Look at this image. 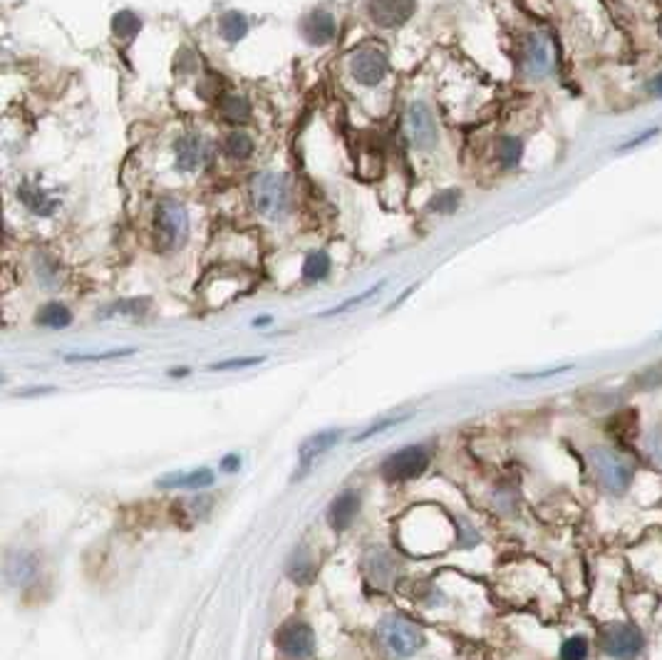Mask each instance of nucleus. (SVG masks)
<instances>
[{
  "label": "nucleus",
  "mask_w": 662,
  "mask_h": 660,
  "mask_svg": "<svg viewBox=\"0 0 662 660\" xmlns=\"http://www.w3.org/2000/svg\"><path fill=\"white\" fill-rule=\"evenodd\" d=\"M248 199L253 211L268 221H283L293 209L291 181L281 172L263 169L248 179Z\"/></svg>",
  "instance_id": "obj_1"
},
{
  "label": "nucleus",
  "mask_w": 662,
  "mask_h": 660,
  "mask_svg": "<svg viewBox=\"0 0 662 660\" xmlns=\"http://www.w3.org/2000/svg\"><path fill=\"white\" fill-rule=\"evenodd\" d=\"M191 233V219L181 201L164 197L157 201L152 214V239L159 253L179 251L187 246Z\"/></svg>",
  "instance_id": "obj_2"
},
{
  "label": "nucleus",
  "mask_w": 662,
  "mask_h": 660,
  "mask_svg": "<svg viewBox=\"0 0 662 660\" xmlns=\"http://www.w3.org/2000/svg\"><path fill=\"white\" fill-rule=\"evenodd\" d=\"M518 70L528 80H544L556 70V45L546 31H528L518 40L516 50Z\"/></svg>",
  "instance_id": "obj_3"
},
{
  "label": "nucleus",
  "mask_w": 662,
  "mask_h": 660,
  "mask_svg": "<svg viewBox=\"0 0 662 660\" xmlns=\"http://www.w3.org/2000/svg\"><path fill=\"white\" fill-rule=\"evenodd\" d=\"M378 640L385 646L389 656L395 658H410L417 650L424 648V630L405 619L400 613H392L379 620L378 626Z\"/></svg>",
  "instance_id": "obj_4"
},
{
  "label": "nucleus",
  "mask_w": 662,
  "mask_h": 660,
  "mask_svg": "<svg viewBox=\"0 0 662 660\" xmlns=\"http://www.w3.org/2000/svg\"><path fill=\"white\" fill-rule=\"evenodd\" d=\"M590 464H593L596 477H598L600 487L605 492L615 494V497L628 492L632 477H635V467L623 457L621 452L610 450V447H593L590 450Z\"/></svg>",
  "instance_id": "obj_5"
},
{
  "label": "nucleus",
  "mask_w": 662,
  "mask_h": 660,
  "mask_svg": "<svg viewBox=\"0 0 662 660\" xmlns=\"http://www.w3.org/2000/svg\"><path fill=\"white\" fill-rule=\"evenodd\" d=\"M347 73L360 87H379L389 75L388 50L375 42L360 45L358 50L347 57Z\"/></svg>",
  "instance_id": "obj_6"
},
{
  "label": "nucleus",
  "mask_w": 662,
  "mask_h": 660,
  "mask_svg": "<svg viewBox=\"0 0 662 660\" xmlns=\"http://www.w3.org/2000/svg\"><path fill=\"white\" fill-rule=\"evenodd\" d=\"M171 157L179 174H201L213 164L216 152L201 132H187L171 142Z\"/></svg>",
  "instance_id": "obj_7"
},
{
  "label": "nucleus",
  "mask_w": 662,
  "mask_h": 660,
  "mask_svg": "<svg viewBox=\"0 0 662 660\" xmlns=\"http://www.w3.org/2000/svg\"><path fill=\"white\" fill-rule=\"evenodd\" d=\"M405 139L417 152H431L440 142L437 117L427 100H412L405 110Z\"/></svg>",
  "instance_id": "obj_8"
},
{
  "label": "nucleus",
  "mask_w": 662,
  "mask_h": 660,
  "mask_svg": "<svg viewBox=\"0 0 662 660\" xmlns=\"http://www.w3.org/2000/svg\"><path fill=\"white\" fill-rule=\"evenodd\" d=\"M430 467V452L422 444H410L400 452H392L388 460L382 462L379 474L382 480L389 484L397 482H412L424 474V470Z\"/></svg>",
  "instance_id": "obj_9"
},
{
  "label": "nucleus",
  "mask_w": 662,
  "mask_h": 660,
  "mask_svg": "<svg viewBox=\"0 0 662 660\" xmlns=\"http://www.w3.org/2000/svg\"><path fill=\"white\" fill-rule=\"evenodd\" d=\"M645 648L640 629L628 623H613L600 630V650L613 660H635Z\"/></svg>",
  "instance_id": "obj_10"
},
{
  "label": "nucleus",
  "mask_w": 662,
  "mask_h": 660,
  "mask_svg": "<svg viewBox=\"0 0 662 660\" xmlns=\"http://www.w3.org/2000/svg\"><path fill=\"white\" fill-rule=\"evenodd\" d=\"M275 646L291 660H305L316 653V633L303 620H288L275 633Z\"/></svg>",
  "instance_id": "obj_11"
},
{
  "label": "nucleus",
  "mask_w": 662,
  "mask_h": 660,
  "mask_svg": "<svg viewBox=\"0 0 662 660\" xmlns=\"http://www.w3.org/2000/svg\"><path fill=\"white\" fill-rule=\"evenodd\" d=\"M414 11H417V0H368L370 21L385 31L407 22Z\"/></svg>",
  "instance_id": "obj_12"
},
{
  "label": "nucleus",
  "mask_w": 662,
  "mask_h": 660,
  "mask_svg": "<svg viewBox=\"0 0 662 660\" xmlns=\"http://www.w3.org/2000/svg\"><path fill=\"white\" fill-rule=\"evenodd\" d=\"M340 440H343V430H335V427H333V430L316 432V435H310L305 442H301V447H298V464H301V471H295L293 482H298L305 471L310 470V464H313L320 454H326L327 450H333Z\"/></svg>",
  "instance_id": "obj_13"
},
{
  "label": "nucleus",
  "mask_w": 662,
  "mask_h": 660,
  "mask_svg": "<svg viewBox=\"0 0 662 660\" xmlns=\"http://www.w3.org/2000/svg\"><path fill=\"white\" fill-rule=\"evenodd\" d=\"M337 31H340V25H337V18L330 11H313L301 21L303 40L310 42V45H318V48L330 45L335 40Z\"/></svg>",
  "instance_id": "obj_14"
},
{
  "label": "nucleus",
  "mask_w": 662,
  "mask_h": 660,
  "mask_svg": "<svg viewBox=\"0 0 662 660\" xmlns=\"http://www.w3.org/2000/svg\"><path fill=\"white\" fill-rule=\"evenodd\" d=\"M18 199L30 214L42 216V219H50V216H55V211L60 209V199L53 197L50 191H45L35 181H22L18 187Z\"/></svg>",
  "instance_id": "obj_15"
},
{
  "label": "nucleus",
  "mask_w": 662,
  "mask_h": 660,
  "mask_svg": "<svg viewBox=\"0 0 662 660\" xmlns=\"http://www.w3.org/2000/svg\"><path fill=\"white\" fill-rule=\"evenodd\" d=\"M38 568H40L38 556L32 554V551H22L21 549V551L8 554L3 574H5V581L11 586H25V584H30L32 578L38 576Z\"/></svg>",
  "instance_id": "obj_16"
},
{
  "label": "nucleus",
  "mask_w": 662,
  "mask_h": 660,
  "mask_svg": "<svg viewBox=\"0 0 662 660\" xmlns=\"http://www.w3.org/2000/svg\"><path fill=\"white\" fill-rule=\"evenodd\" d=\"M360 512V494L347 489V492L337 494L333 504L327 506V524L333 526L335 532H343L347 526L355 522V516Z\"/></svg>",
  "instance_id": "obj_17"
},
{
  "label": "nucleus",
  "mask_w": 662,
  "mask_h": 660,
  "mask_svg": "<svg viewBox=\"0 0 662 660\" xmlns=\"http://www.w3.org/2000/svg\"><path fill=\"white\" fill-rule=\"evenodd\" d=\"M219 115L226 125H248L253 119V102L241 92H223L219 97Z\"/></svg>",
  "instance_id": "obj_18"
},
{
  "label": "nucleus",
  "mask_w": 662,
  "mask_h": 660,
  "mask_svg": "<svg viewBox=\"0 0 662 660\" xmlns=\"http://www.w3.org/2000/svg\"><path fill=\"white\" fill-rule=\"evenodd\" d=\"M213 482H216L213 471L209 467H199V470L167 474V477L157 480V487L159 489H206Z\"/></svg>",
  "instance_id": "obj_19"
},
{
  "label": "nucleus",
  "mask_w": 662,
  "mask_h": 660,
  "mask_svg": "<svg viewBox=\"0 0 662 660\" xmlns=\"http://www.w3.org/2000/svg\"><path fill=\"white\" fill-rule=\"evenodd\" d=\"M524 159V139L518 135H499L494 145V162L501 172H514Z\"/></svg>",
  "instance_id": "obj_20"
},
{
  "label": "nucleus",
  "mask_w": 662,
  "mask_h": 660,
  "mask_svg": "<svg viewBox=\"0 0 662 660\" xmlns=\"http://www.w3.org/2000/svg\"><path fill=\"white\" fill-rule=\"evenodd\" d=\"M221 152H223V157L231 159V162H248L253 157V152H256V142H253V136L248 132L231 129L221 142Z\"/></svg>",
  "instance_id": "obj_21"
},
{
  "label": "nucleus",
  "mask_w": 662,
  "mask_h": 660,
  "mask_svg": "<svg viewBox=\"0 0 662 660\" xmlns=\"http://www.w3.org/2000/svg\"><path fill=\"white\" fill-rule=\"evenodd\" d=\"M330 273H333V259H330V253L323 251V249H316V251H310L303 259L301 278H303L305 283L327 281Z\"/></svg>",
  "instance_id": "obj_22"
},
{
  "label": "nucleus",
  "mask_w": 662,
  "mask_h": 660,
  "mask_svg": "<svg viewBox=\"0 0 662 660\" xmlns=\"http://www.w3.org/2000/svg\"><path fill=\"white\" fill-rule=\"evenodd\" d=\"M35 323L40 328H50V330H63L67 325H73V311L60 301H48L35 313Z\"/></svg>",
  "instance_id": "obj_23"
},
{
  "label": "nucleus",
  "mask_w": 662,
  "mask_h": 660,
  "mask_svg": "<svg viewBox=\"0 0 662 660\" xmlns=\"http://www.w3.org/2000/svg\"><path fill=\"white\" fill-rule=\"evenodd\" d=\"M248 31H251V21L243 13L226 11L219 15V32L226 42H231V45L241 42L248 35Z\"/></svg>",
  "instance_id": "obj_24"
},
{
  "label": "nucleus",
  "mask_w": 662,
  "mask_h": 660,
  "mask_svg": "<svg viewBox=\"0 0 662 660\" xmlns=\"http://www.w3.org/2000/svg\"><path fill=\"white\" fill-rule=\"evenodd\" d=\"M149 308V298H126V301H117V304L107 305L102 308L97 318H142V315L147 313Z\"/></svg>",
  "instance_id": "obj_25"
},
{
  "label": "nucleus",
  "mask_w": 662,
  "mask_h": 660,
  "mask_svg": "<svg viewBox=\"0 0 662 660\" xmlns=\"http://www.w3.org/2000/svg\"><path fill=\"white\" fill-rule=\"evenodd\" d=\"M142 18H139L137 13L135 11H129V8H125V11H119L115 13V18H112V35H115L117 40H135L137 38L139 32H142Z\"/></svg>",
  "instance_id": "obj_26"
},
{
  "label": "nucleus",
  "mask_w": 662,
  "mask_h": 660,
  "mask_svg": "<svg viewBox=\"0 0 662 660\" xmlns=\"http://www.w3.org/2000/svg\"><path fill=\"white\" fill-rule=\"evenodd\" d=\"M35 273H38V281L45 288H57L60 286V263L55 261L50 253H38L35 256Z\"/></svg>",
  "instance_id": "obj_27"
},
{
  "label": "nucleus",
  "mask_w": 662,
  "mask_h": 660,
  "mask_svg": "<svg viewBox=\"0 0 662 660\" xmlns=\"http://www.w3.org/2000/svg\"><path fill=\"white\" fill-rule=\"evenodd\" d=\"M137 353V348H115V350H105V353H67L65 363H105V360H119V357H129Z\"/></svg>",
  "instance_id": "obj_28"
},
{
  "label": "nucleus",
  "mask_w": 662,
  "mask_h": 660,
  "mask_svg": "<svg viewBox=\"0 0 662 660\" xmlns=\"http://www.w3.org/2000/svg\"><path fill=\"white\" fill-rule=\"evenodd\" d=\"M459 204H462V191L459 189H444L440 194H434V199L430 201V211L441 214V216H449V214L459 209Z\"/></svg>",
  "instance_id": "obj_29"
},
{
  "label": "nucleus",
  "mask_w": 662,
  "mask_h": 660,
  "mask_svg": "<svg viewBox=\"0 0 662 660\" xmlns=\"http://www.w3.org/2000/svg\"><path fill=\"white\" fill-rule=\"evenodd\" d=\"M382 288H385V281L375 283V286H370L368 291H362L360 295H353V298H347V301H343V304L335 305V308H327V311H323V313H320V318H333V315L347 313V311H353L355 305H362L365 301H370V298H372L375 294H379Z\"/></svg>",
  "instance_id": "obj_30"
},
{
  "label": "nucleus",
  "mask_w": 662,
  "mask_h": 660,
  "mask_svg": "<svg viewBox=\"0 0 662 660\" xmlns=\"http://www.w3.org/2000/svg\"><path fill=\"white\" fill-rule=\"evenodd\" d=\"M590 643L586 636H571L563 640V646L558 650V658L561 660H588Z\"/></svg>",
  "instance_id": "obj_31"
},
{
  "label": "nucleus",
  "mask_w": 662,
  "mask_h": 660,
  "mask_svg": "<svg viewBox=\"0 0 662 660\" xmlns=\"http://www.w3.org/2000/svg\"><path fill=\"white\" fill-rule=\"evenodd\" d=\"M288 574H291V578H295V581H303V584L310 578V574H313V564L305 559L303 551L291 559V564H288Z\"/></svg>",
  "instance_id": "obj_32"
},
{
  "label": "nucleus",
  "mask_w": 662,
  "mask_h": 660,
  "mask_svg": "<svg viewBox=\"0 0 662 660\" xmlns=\"http://www.w3.org/2000/svg\"><path fill=\"white\" fill-rule=\"evenodd\" d=\"M266 363V357H233V360H221V363H211L209 370H243V367H253Z\"/></svg>",
  "instance_id": "obj_33"
},
{
  "label": "nucleus",
  "mask_w": 662,
  "mask_h": 660,
  "mask_svg": "<svg viewBox=\"0 0 662 660\" xmlns=\"http://www.w3.org/2000/svg\"><path fill=\"white\" fill-rule=\"evenodd\" d=\"M407 418H392V419H382V422H378V425H370L368 430L365 432H360L358 437L353 442H365L370 440V437H375V435H379V432H385L389 430V427H395V425H400V422H405Z\"/></svg>",
  "instance_id": "obj_34"
},
{
  "label": "nucleus",
  "mask_w": 662,
  "mask_h": 660,
  "mask_svg": "<svg viewBox=\"0 0 662 660\" xmlns=\"http://www.w3.org/2000/svg\"><path fill=\"white\" fill-rule=\"evenodd\" d=\"M648 452L658 464H662V422H658L648 435Z\"/></svg>",
  "instance_id": "obj_35"
},
{
  "label": "nucleus",
  "mask_w": 662,
  "mask_h": 660,
  "mask_svg": "<svg viewBox=\"0 0 662 660\" xmlns=\"http://www.w3.org/2000/svg\"><path fill=\"white\" fill-rule=\"evenodd\" d=\"M660 129L658 127H650V129H645V132H640V135H635L632 139H628V142H623L621 145V152H628V149H635L638 145H645L648 139H652V136L658 135Z\"/></svg>",
  "instance_id": "obj_36"
},
{
  "label": "nucleus",
  "mask_w": 662,
  "mask_h": 660,
  "mask_svg": "<svg viewBox=\"0 0 662 660\" xmlns=\"http://www.w3.org/2000/svg\"><path fill=\"white\" fill-rule=\"evenodd\" d=\"M645 92H648V97H652V100H662V70L652 75L650 80H648Z\"/></svg>",
  "instance_id": "obj_37"
},
{
  "label": "nucleus",
  "mask_w": 662,
  "mask_h": 660,
  "mask_svg": "<svg viewBox=\"0 0 662 660\" xmlns=\"http://www.w3.org/2000/svg\"><path fill=\"white\" fill-rule=\"evenodd\" d=\"M241 467V457L239 454H229V457H223V462H221V470L223 471H236Z\"/></svg>",
  "instance_id": "obj_38"
},
{
  "label": "nucleus",
  "mask_w": 662,
  "mask_h": 660,
  "mask_svg": "<svg viewBox=\"0 0 662 660\" xmlns=\"http://www.w3.org/2000/svg\"><path fill=\"white\" fill-rule=\"evenodd\" d=\"M45 392H55V388H32V390H18L21 398H28V395H45Z\"/></svg>",
  "instance_id": "obj_39"
},
{
  "label": "nucleus",
  "mask_w": 662,
  "mask_h": 660,
  "mask_svg": "<svg viewBox=\"0 0 662 660\" xmlns=\"http://www.w3.org/2000/svg\"><path fill=\"white\" fill-rule=\"evenodd\" d=\"M271 323H274V318H271V315H263V318H256V321H253V328H266V325H271Z\"/></svg>",
  "instance_id": "obj_40"
},
{
  "label": "nucleus",
  "mask_w": 662,
  "mask_h": 660,
  "mask_svg": "<svg viewBox=\"0 0 662 660\" xmlns=\"http://www.w3.org/2000/svg\"><path fill=\"white\" fill-rule=\"evenodd\" d=\"M169 375H171V377H187V375H189V367H171V370H169Z\"/></svg>",
  "instance_id": "obj_41"
}]
</instances>
